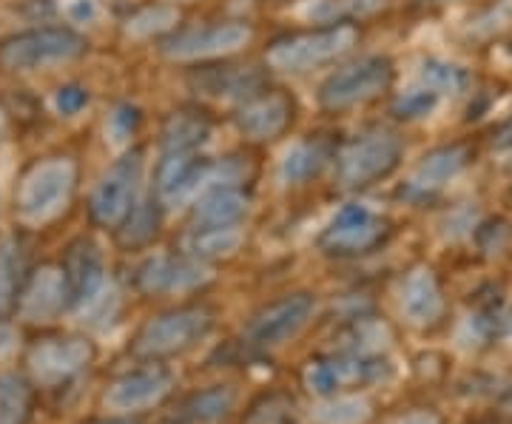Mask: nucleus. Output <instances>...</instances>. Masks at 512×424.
Listing matches in <instances>:
<instances>
[{
    "label": "nucleus",
    "mask_w": 512,
    "mask_h": 424,
    "mask_svg": "<svg viewBox=\"0 0 512 424\" xmlns=\"http://www.w3.org/2000/svg\"><path fill=\"white\" fill-rule=\"evenodd\" d=\"M242 228L228 225V228H191L183 240L185 257L197 259V262H214L237 254L242 245Z\"/></svg>",
    "instance_id": "28"
},
{
    "label": "nucleus",
    "mask_w": 512,
    "mask_h": 424,
    "mask_svg": "<svg viewBox=\"0 0 512 424\" xmlns=\"http://www.w3.org/2000/svg\"><path fill=\"white\" fill-rule=\"evenodd\" d=\"M214 120L200 106H180L163 120L160 143L165 151H197L211 137Z\"/></svg>",
    "instance_id": "23"
},
{
    "label": "nucleus",
    "mask_w": 512,
    "mask_h": 424,
    "mask_svg": "<svg viewBox=\"0 0 512 424\" xmlns=\"http://www.w3.org/2000/svg\"><path fill=\"white\" fill-rule=\"evenodd\" d=\"M390 362L387 356H362V353H325V356H316L305 365V385L311 393L330 399V396H339L342 390H356V388H370V385H379L390 379Z\"/></svg>",
    "instance_id": "8"
},
{
    "label": "nucleus",
    "mask_w": 512,
    "mask_h": 424,
    "mask_svg": "<svg viewBox=\"0 0 512 424\" xmlns=\"http://www.w3.org/2000/svg\"><path fill=\"white\" fill-rule=\"evenodd\" d=\"M89 424H134V422H128V419H97V422H89Z\"/></svg>",
    "instance_id": "47"
},
{
    "label": "nucleus",
    "mask_w": 512,
    "mask_h": 424,
    "mask_svg": "<svg viewBox=\"0 0 512 424\" xmlns=\"http://www.w3.org/2000/svg\"><path fill=\"white\" fill-rule=\"evenodd\" d=\"M473 424H501V419L498 416H484V419H476Z\"/></svg>",
    "instance_id": "48"
},
{
    "label": "nucleus",
    "mask_w": 512,
    "mask_h": 424,
    "mask_svg": "<svg viewBox=\"0 0 512 424\" xmlns=\"http://www.w3.org/2000/svg\"><path fill=\"white\" fill-rule=\"evenodd\" d=\"M507 23H512V0H493L490 6H484L476 18L470 20L467 32L478 40H490L501 29H507Z\"/></svg>",
    "instance_id": "35"
},
{
    "label": "nucleus",
    "mask_w": 512,
    "mask_h": 424,
    "mask_svg": "<svg viewBox=\"0 0 512 424\" xmlns=\"http://www.w3.org/2000/svg\"><path fill=\"white\" fill-rule=\"evenodd\" d=\"M237 407V390L231 385H211L185 396L177 405L174 422L177 424H220Z\"/></svg>",
    "instance_id": "25"
},
{
    "label": "nucleus",
    "mask_w": 512,
    "mask_h": 424,
    "mask_svg": "<svg viewBox=\"0 0 512 424\" xmlns=\"http://www.w3.org/2000/svg\"><path fill=\"white\" fill-rule=\"evenodd\" d=\"M421 86L430 89V92H436L439 97H444V94L453 97V94L464 92V86H467V72L453 66V63L430 60V63H424V69H421Z\"/></svg>",
    "instance_id": "33"
},
{
    "label": "nucleus",
    "mask_w": 512,
    "mask_h": 424,
    "mask_svg": "<svg viewBox=\"0 0 512 424\" xmlns=\"http://www.w3.org/2000/svg\"><path fill=\"white\" fill-rule=\"evenodd\" d=\"M55 106L63 117H74V114H80L89 106V89H83L77 83H66V86L57 89Z\"/></svg>",
    "instance_id": "40"
},
{
    "label": "nucleus",
    "mask_w": 512,
    "mask_h": 424,
    "mask_svg": "<svg viewBox=\"0 0 512 424\" xmlns=\"http://www.w3.org/2000/svg\"><path fill=\"white\" fill-rule=\"evenodd\" d=\"M109 126L114 140H128L137 131V126H140V111L134 109V106H128V103H123V106L114 109Z\"/></svg>",
    "instance_id": "41"
},
{
    "label": "nucleus",
    "mask_w": 512,
    "mask_h": 424,
    "mask_svg": "<svg viewBox=\"0 0 512 424\" xmlns=\"http://www.w3.org/2000/svg\"><path fill=\"white\" fill-rule=\"evenodd\" d=\"M32 410H35L32 385L15 373L0 376V424H29Z\"/></svg>",
    "instance_id": "31"
},
{
    "label": "nucleus",
    "mask_w": 512,
    "mask_h": 424,
    "mask_svg": "<svg viewBox=\"0 0 512 424\" xmlns=\"http://www.w3.org/2000/svg\"><path fill=\"white\" fill-rule=\"evenodd\" d=\"M387 0H316L311 6L313 23H359L379 15Z\"/></svg>",
    "instance_id": "32"
},
{
    "label": "nucleus",
    "mask_w": 512,
    "mask_h": 424,
    "mask_svg": "<svg viewBox=\"0 0 512 424\" xmlns=\"http://www.w3.org/2000/svg\"><path fill=\"white\" fill-rule=\"evenodd\" d=\"M510 52H512V40H510Z\"/></svg>",
    "instance_id": "51"
},
{
    "label": "nucleus",
    "mask_w": 512,
    "mask_h": 424,
    "mask_svg": "<svg viewBox=\"0 0 512 424\" xmlns=\"http://www.w3.org/2000/svg\"><path fill=\"white\" fill-rule=\"evenodd\" d=\"M296 120V100L285 89H265L248 97L234 111V126L251 143H274Z\"/></svg>",
    "instance_id": "14"
},
{
    "label": "nucleus",
    "mask_w": 512,
    "mask_h": 424,
    "mask_svg": "<svg viewBox=\"0 0 512 424\" xmlns=\"http://www.w3.org/2000/svg\"><path fill=\"white\" fill-rule=\"evenodd\" d=\"M498 413H501V419H507L512 424V388H507L501 393V399H498Z\"/></svg>",
    "instance_id": "45"
},
{
    "label": "nucleus",
    "mask_w": 512,
    "mask_h": 424,
    "mask_svg": "<svg viewBox=\"0 0 512 424\" xmlns=\"http://www.w3.org/2000/svg\"><path fill=\"white\" fill-rule=\"evenodd\" d=\"M251 37H254V29L245 20H222V23L191 26V29L168 35L160 52L177 63H194V60L205 63V60L234 55L242 46L251 43Z\"/></svg>",
    "instance_id": "11"
},
{
    "label": "nucleus",
    "mask_w": 512,
    "mask_h": 424,
    "mask_svg": "<svg viewBox=\"0 0 512 424\" xmlns=\"http://www.w3.org/2000/svg\"><path fill=\"white\" fill-rule=\"evenodd\" d=\"M490 143H493V148H501V151L512 148V114L490 131Z\"/></svg>",
    "instance_id": "43"
},
{
    "label": "nucleus",
    "mask_w": 512,
    "mask_h": 424,
    "mask_svg": "<svg viewBox=\"0 0 512 424\" xmlns=\"http://www.w3.org/2000/svg\"><path fill=\"white\" fill-rule=\"evenodd\" d=\"M74 188H77L74 160L69 157L40 160L20 180L15 211L23 222L43 225V222L55 220L57 214L69 205Z\"/></svg>",
    "instance_id": "5"
},
{
    "label": "nucleus",
    "mask_w": 512,
    "mask_h": 424,
    "mask_svg": "<svg viewBox=\"0 0 512 424\" xmlns=\"http://www.w3.org/2000/svg\"><path fill=\"white\" fill-rule=\"evenodd\" d=\"M251 197L245 188L234 185H208L191 203V228H228L239 225L248 214Z\"/></svg>",
    "instance_id": "22"
},
{
    "label": "nucleus",
    "mask_w": 512,
    "mask_h": 424,
    "mask_svg": "<svg viewBox=\"0 0 512 424\" xmlns=\"http://www.w3.org/2000/svg\"><path fill=\"white\" fill-rule=\"evenodd\" d=\"M205 282H208L205 262H197L185 254L151 257L134 274V288L146 296H183L202 288Z\"/></svg>",
    "instance_id": "18"
},
{
    "label": "nucleus",
    "mask_w": 512,
    "mask_h": 424,
    "mask_svg": "<svg viewBox=\"0 0 512 424\" xmlns=\"http://www.w3.org/2000/svg\"><path fill=\"white\" fill-rule=\"evenodd\" d=\"M89 52V40L72 26H37L0 40L3 72H40L49 66L72 63Z\"/></svg>",
    "instance_id": "4"
},
{
    "label": "nucleus",
    "mask_w": 512,
    "mask_h": 424,
    "mask_svg": "<svg viewBox=\"0 0 512 424\" xmlns=\"http://www.w3.org/2000/svg\"><path fill=\"white\" fill-rule=\"evenodd\" d=\"M29 251L18 234L0 240V314L15 311L18 296L29 279Z\"/></svg>",
    "instance_id": "26"
},
{
    "label": "nucleus",
    "mask_w": 512,
    "mask_h": 424,
    "mask_svg": "<svg viewBox=\"0 0 512 424\" xmlns=\"http://www.w3.org/2000/svg\"><path fill=\"white\" fill-rule=\"evenodd\" d=\"M399 305H402L407 322L416 328L430 331V328L441 325V319L447 314V299H444L436 271L427 265L410 268L404 274L402 288H399Z\"/></svg>",
    "instance_id": "19"
},
{
    "label": "nucleus",
    "mask_w": 512,
    "mask_h": 424,
    "mask_svg": "<svg viewBox=\"0 0 512 424\" xmlns=\"http://www.w3.org/2000/svg\"><path fill=\"white\" fill-rule=\"evenodd\" d=\"M396 66L384 55H370L336 69L319 86V106L325 111H348L365 106L393 89Z\"/></svg>",
    "instance_id": "6"
},
{
    "label": "nucleus",
    "mask_w": 512,
    "mask_h": 424,
    "mask_svg": "<svg viewBox=\"0 0 512 424\" xmlns=\"http://www.w3.org/2000/svg\"><path fill=\"white\" fill-rule=\"evenodd\" d=\"M390 328L384 325L382 319L370 314H356L348 319V328H345V345L342 351L348 353H362V356H379L390 342Z\"/></svg>",
    "instance_id": "30"
},
{
    "label": "nucleus",
    "mask_w": 512,
    "mask_h": 424,
    "mask_svg": "<svg viewBox=\"0 0 512 424\" xmlns=\"http://www.w3.org/2000/svg\"><path fill=\"white\" fill-rule=\"evenodd\" d=\"M66 18L72 23H92L97 18V0H69Z\"/></svg>",
    "instance_id": "42"
},
{
    "label": "nucleus",
    "mask_w": 512,
    "mask_h": 424,
    "mask_svg": "<svg viewBox=\"0 0 512 424\" xmlns=\"http://www.w3.org/2000/svg\"><path fill=\"white\" fill-rule=\"evenodd\" d=\"M188 83L194 92L205 94V97L245 103L248 97L268 89V74L256 66H239V63H228V60H222V63L205 60L191 72Z\"/></svg>",
    "instance_id": "17"
},
{
    "label": "nucleus",
    "mask_w": 512,
    "mask_h": 424,
    "mask_svg": "<svg viewBox=\"0 0 512 424\" xmlns=\"http://www.w3.org/2000/svg\"><path fill=\"white\" fill-rule=\"evenodd\" d=\"M402 140L387 129H370L336 146L333 171L342 191H365L370 185L387 180L402 166Z\"/></svg>",
    "instance_id": "2"
},
{
    "label": "nucleus",
    "mask_w": 512,
    "mask_h": 424,
    "mask_svg": "<svg viewBox=\"0 0 512 424\" xmlns=\"http://www.w3.org/2000/svg\"><path fill=\"white\" fill-rule=\"evenodd\" d=\"M356 43H359L356 23H319L316 29L276 37L265 52V63L274 72L302 74L348 55Z\"/></svg>",
    "instance_id": "3"
},
{
    "label": "nucleus",
    "mask_w": 512,
    "mask_h": 424,
    "mask_svg": "<svg viewBox=\"0 0 512 424\" xmlns=\"http://www.w3.org/2000/svg\"><path fill=\"white\" fill-rule=\"evenodd\" d=\"M94 345L86 336H49L40 339L29 351V370L37 385L43 388H60L80 376L94 362Z\"/></svg>",
    "instance_id": "12"
},
{
    "label": "nucleus",
    "mask_w": 512,
    "mask_h": 424,
    "mask_svg": "<svg viewBox=\"0 0 512 424\" xmlns=\"http://www.w3.org/2000/svg\"><path fill=\"white\" fill-rule=\"evenodd\" d=\"M510 237V222L504 220V217H490V220L481 222L476 231V245L478 251H481V257H501L507 251V245H510Z\"/></svg>",
    "instance_id": "36"
},
{
    "label": "nucleus",
    "mask_w": 512,
    "mask_h": 424,
    "mask_svg": "<svg viewBox=\"0 0 512 424\" xmlns=\"http://www.w3.org/2000/svg\"><path fill=\"white\" fill-rule=\"evenodd\" d=\"M390 237H393V222L365 205L350 203L336 211V217L322 228L316 242L325 257L359 259L379 251Z\"/></svg>",
    "instance_id": "7"
},
{
    "label": "nucleus",
    "mask_w": 512,
    "mask_h": 424,
    "mask_svg": "<svg viewBox=\"0 0 512 424\" xmlns=\"http://www.w3.org/2000/svg\"><path fill=\"white\" fill-rule=\"evenodd\" d=\"M211 171H214V160L205 154L165 151L154 174V194L163 205L194 203L211 185Z\"/></svg>",
    "instance_id": "13"
},
{
    "label": "nucleus",
    "mask_w": 512,
    "mask_h": 424,
    "mask_svg": "<svg viewBox=\"0 0 512 424\" xmlns=\"http://www.w3.org/2000/svg\"><path fill=\"white\" fill-rule=\"evenodd\" d=\"M163 208L165 205L157 200L154 191L140 194V200L128 211L123 225L114 231L120 248L123 251H143V248H148L151 242L157 240L160 237V228H163Z\"/></svg>",
    "instance_id": "24"
},
{
    "label": "nucleus",
    "mask_w": 512,
    "mask_h": 424,
    "mask_svg": "<svg viewBox=\"0 0 512 424\" xmlns=\"http://www.w3.org/2000/svg\"><path fill=\"white\" fill-rule=\"evenodd\" d=\"M140 185H143V151L128 148L126 154H120L106 168L100 183L94 185L89 200V217L94 225L117 231L128 217V211L140 200Z\"/></svg>",
    "instance_id": "9"
},
{
    "label": "nucleus",
    "mask_w": 512,
    "mask_h": 424,
    "mask_svg": "<svg viewBox=\"0 0 512 424\" xmlns=\"http://www.w3.org/2000/svg\"><path fill=\"white\" fill-rule=\"evenodd\" d=\"M333 154H336V146L325 134H316L311 140L296 143L282 160V180L288 185H305L328 166Z\"/></svg>",
    "instance_id": "27"
},
{
    "label": "nucleus",
    "mask_w": 512,
    "mask_h": 424,
    "mask_svg": "<svg viewBox=\"0 0 512 424\" xmlns=\"http://www.w3.org/2000/svg\"><path fill=\"white\" fill-rule=\"evenodd\" d=\"M299 402L288 390H265L245 407L239 424H296Z\"/></svg>",
    "instance_id": "29"
},
{
    "label": "nucleus",
    "mask_w": 512,
    "mask_h": 424,
    "mask_svg": "<svg viewBox=\"0 0 512 424\" xmlns=\"http://www.w3.org/2000/svg\"><path fill=\"white\" fill-rule=\"evenodd\" d=\"M26 322H55L63 311H69V294H66V282L60 265H43L35 274H29L23 291L15 305Z\"/></svg>",
    "instance_id": "21"
},
{
    "label": "nucleus",
    "mask_w": 512,
    "mask_h": 424,
    "mask_svg": "<svg viewBox=\"0 0 512 424\" xmlns=\"http://www.w3.org/2000/svg\"><path fill=\"white\" fill-rule=\"evenodd\" d=\"M370 416L365 402L359 399H336L333 405H325L319 410L322 424H362Z\"/></svg>",
    "instance_id": "39"
},
{
    "label": "nucleus",
    "mask_w": 512,
    "mask_h": 424,
    "mask_svg": "<svg viewBox=\"0 0 512 424\" xmlns=\"http://www.w3.org/2000/svg\"><path fill=\"white\" fill-rule=\"evenodd\" d=\"M177 23V12L174 9H165V6H154L140 12L134 20H128V35L134 37H151L160 35L165 29H171Z\"/></svg>",
    "instance_id": "38"
},
{
    "label": "nucleus",
    "mask_w": 512,
    "mask_h": 424,
    "mask_svg": "<svg viewBox=\"0 0 512 424\" xmlns=\"http://www.w3.org/2000/svg\"><path fill=\"white\" fill-rule=\"evenodd\" d=\"M214 325H217V314L205 302L171 308L151 316L137 331V336L131 339V353L143 362H168L197 348L202 339L211 336Z\"/></svg>",
    "instance_id": "1"
},
{
    "label": "nucleus",
    "mask_w": 512,
    "mask_h": 424,
    "mask_svg": "<svg viewBox=\"0 0 512 424\" xmlns=\"http://www.w3.org/2000/svg\"><path fill=\"white\" fill-rule=\"evenodd\" d=\"M174 388V373L165 362H146L143 368H134L117 376L106 390L103 402L109 410L126 416V413H140L148 407L160 405L165 396Z\"/></svg>",
    "instance_id": "15"
},
{
    "label": "nucleus",
    "mask_w": 512,
    "mask_h": 424,
    "mask_svg": "<svg viewBox=\"0 0 512 424\" xmlns=\"http://www.w3.org/2000/svg\"><path fill=\"white\" fill-rule=\"evenodd\" d=\"M268 3H288V0H268Z\"/></svg>",
    "instance_id": "49"
},
{
    "label": "nucleus",
    "mask_w": 512,
    "mask_h": 424,
    "mask_svg": "<svg viewBox=\"0 0 512 424\" xmlns=\"http://www.w3.org/2000/svg\"><path fill=\"white\" fill-rule=\"evenodd\" d=\"M473 328L481 342H498L512 333V311L501 299H495L473 316Z\"/></svg>",
    "instance_id": "34"
},
{
    "label": "nucleus",
    "mask_w": 512,
    "mask_h": 424,
    "mask_svg": "<svg viewBox=\"0 0 512 424\" xmlns=\"http://www.w3.org/2000/svg\"><path fill=\"white\" fill-rule=\"evenodd\" d=\"M60 271H63L66 294H69V311L86 308L103 294L106 262H103L100 245L92 237H77L66 245L63 259H60Z\"/></svg>",
    "instance_id": "16"
},
{
    "label": "nucleus",
    "mask_w": 512,
    "mask_h": 424,
    "mask_svg": "<svg viewBox=\"0 0 512 424\" xmlns=\"http://www.w3.org/2000/svg\"><path fill=\"white\" fill-rule=\"evenodd\" d=\"M436 103H439V94L419 86V89H413V92H404L402 97H396L393 114H396L399 120H419V117H427L430 111L436 109Z\"/></svg>",
    "instance_id": "37"
},
{
    "label": "nucleus",
    "mask_w": 512,
    "mask_h": 424,
    "mask_svg": "<svg viewBox=\"0 0 512 424\" xmlns=\"http://www.w3.org/2000/svg\"><path fill=\"white\" fill-rule=\"evenodd\" d=\"M510 200H512V188H510Z\"/></svg>",
    "instance_id": "52"
},
{
    "label": "nucleus",
    "mask_w": 512,
    "mask_h": 424,
    "mask_svg": "<svg viewBox=\"0 0 512 424\" xmlns=\"http://www.w3.org/2000/svg\"><path fill=\"white\" fill-rule=\"evenodd\" d=\"M404 424H441L439 416H433V413H413L410 419Z\"/></svg>",
    "instance_id": "46"
},
{
    "label": "nucleus",
    "mask_w": 512,
    "mask_h": 424,
    "mask_svg": "<svg viewBox=\"0 0 512 424\" xmlns=\"http://www.w3.org/2000/svg\"><path fill=\"white\" fill-rule=\"evenodd\" d=\"M0 134H3V117H0Z\"/></svg>",
    "instance_id": "50"
},
{
    "label": "nucleus",
    "mask_w": 512,
    "mask_h": 424,
    "mask_svg": "<svg viewBox=\"0 0 512 424\" xmlns=\"http://www.w3.org/2000/svg\"><path fill=\"white\" fill-rule=\"evenodd\" d=\"M15 345H18V333L12 331V325L0 322V362H3L6 356H12Z\"/></svg>",
    "instance_id": "44"
},
{
    "label": "nucleus",
    "mask_w": 512,
    "mask_h": 424,
    "mask_svg": "<svg viewBox=\"0 0 512 424\" xmlns=\"http://www.w3.org/2000/svg\"><path fill=\"white\" fill-rule=\"evenodd\" d=\"M313 311H316V296L308 291H293L262 305L245 325L242 342L248 351L265 353L282 348L285 342L296 339L308 328Z\"/></svg>",
    "instance_id": "10"
},
{
    "label": "nucleus",
    "mask_w": 512,
    "mask_h": 424,
    "mask_svg": "<svg viewBox=\"0 0 512 424\" xmlns=\"http://www.w3.org/2000/svg\"><path fill=\"white\" fill-rule=\"evenodd\" d=\"M476 157V148L470 143H450V146H441L436 151H430L416 168L413 180L402 188V197L410 200H430L441 185L450 183L453 177H458L464 168L473 163Z\"/></svg>",
    "instance_id": "20"
}]
</instances>
